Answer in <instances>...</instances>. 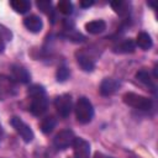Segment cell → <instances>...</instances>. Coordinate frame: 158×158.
I'll use <instances>...</instances> for the list:
<instances>
[{
	"instance_id": "cell-1",
	"label": "cell",
	"mask_w": 158,
	"mask_h": 158,
	"mask_svg": "<svg viewBox=\"0 0 158 158\" xmlns=\"http://www.w3.org/2000/svg\"><path fill=\"white\" fill-rule=\"evenodd\" d=\"M75 116L80 123H89L94 116V107L89 99L81 96L75 104Z\"/></svg>"
},
{
	"instance_id": "cell-2",
	"label": "cell",
	"mask_w": 158,
	"mask_h": 158,
	"mask_svg": "<svg viewBox=\"0 0 158 158\" xmlns=\"http://www.w3.org/2000/svg\"><path fill=\"white\" fill-rule=\"evenodd\" d=\"M122 100L126 105H128L131 107H135V109H138V110H142V111H148L152 107V100L151 99H148L146 96H142V95H138L136 93L123 94Z\"/></svg>"
},
{
	"instance_id": "cell-3",
	"label": "cell",
	"mask_w": 158,
	"mask_h": 158,
	"mask_svg": "<svg viewBox=\"0 0 158 158\" xmlns=\"http://www.w3.org/2000/svg\"><path fill=\"white\" fill-rule=\"evenodd\" d=\"M10 123H11V126L15 128V131L21 136V138L23 139V142L30 143V142L33 139V136H35V135H33V131H32L31 127H30L26 122H23L20 117L14 116V117L11 118Z\"/></svg>"
},
{
	"instance_id": "cell-4",
	"label": "cell",
	"mask_w": 158,
	"mask_h": 158,
	"mask_svg": "<svg viewBox=\"0 0 158 158\" xmlns=\"http://www.w3.org/2000/svg\"><path fill=\"white\" fill-rule=\"evenodd\" d=\"M54 105H56V109H57V112L59 114V116L68 117L72 112V109H73L72 96L69 94H62V95L56 98Z\"/></svg>"
},
{
	"instance_id": "cell-5",
	"label": "cell",
	"mask_w": 158,
	"mask_h": 158,
	"mask_svg": "<svg viewBox=\"0 0 158 158\" xmlns=\"http://www.w3.org/2000/svg\"><path fill=\"white\" fill-rule=\"evenodd\" d=\"M75 139V135L72 130H63L56 135L53 138V144L57 149H65L73 144Z\"/></svg>"
},
{
	"instance_id": "cell-6",
	"label": "cell",
	"mask_w": 158,
	"mask_h": 158,
	"mask_svg": "<svg viewBox=\"0 0 158 158\" xmlns=\"http://www.w3.org/2000/svg\"><path fill=\"white\" fill-rule=\"evenodd\" d=\"M72 146L75 158H90V144L84 138L75 137Z\"/></svg>"
},
{
	"instance_id": "cell-7",
	"label": "cell",
	"mask_w": 158,
	"mask_h": 158,
	"mask_svg": "<svg viewBox=\"0 0 158 158\" xmlns=\"http://www.w3.org/2000/svg\"><path fill=\"white\" fill-rule=\"evenodd\" d=\"M16 94V86L12 78L0 75V99L4 100Z\"/></svg>"
},
{
	"instance_id": "cell-8",
	"label": "cell",
	"mask_w": 158,
	"mask_h": 158,
	"mask_svg": "<svg viewBox=\"0 0 158 158\" xmlns=\"http://www.w3.org/2000/svg\"><path fill=\"white\" fill-rule=\"evenodd\" d=\"M31 105H30V111L32 112V115L35 116H41L42 114L46 112L47 106H48V100L46 98V95H40V96H35L31 98Z\"/></svg>"
},
{
	"instance_id": "cell-9",
	"label": "cell",
	"mask_w": 158,
	"mask_h": 158,
	"mask_svg": "<svg viewBox=\"0 0 158 158\" xmlns=\"http://www.w3.org/2000/svg\"><path fill=\"white\" fill-rule=\"evenodd\" d=\"M11 75L15 81L21 83V84H27L30 83V79H31L28 70L20 64H14L11 67Z\"/></svg>"
},
{
	"instance_id": "cell-10",
	"label": "cell",
	"mask_w": 158,
	"mask_h": 158,
	"mask_svg": "<svg viewBox=\"0 0 158 158\" xmlns=\"http://www.w3.org/2000/svg\"><path fill=\"white\" fill-rule=\"evenodd\" d=\"M120 88V83L114 78H105L100 84V94L104 96H110L115 94Z\"/></svg>"
},
{
	"instance_id": "cell-11",
	"label": "cell",
	"mask_w": 158,
	"mask_h": 158,
	"mask_svg": "<svg viewBox=\"0 0 158 158\" xmlns=\"http://www.w3.org/2000/svg\"><path fill=\"white\" fill-rule=\"evenodd\" d=\"M135 48H136L135 41L132 38H125V40L120 41L118 43H116L112 47V52L125 54V53H132V52H135Z\"/></svg>"
},
{
	"instance_id": "cell-12",
	"label": "cell",
	"mask_w": 158,
	"mask_h": 158,
	"mask_svg": "<svg viewBox=\"0 0 158 158\" xmlns=\"http://www.w3.org/2000/svg\"><path fill=\"white\" fill-rule=\"evenodd\" d=\"M23 25L32 33H38L43 27V22L41 20V17L37 15H31V16L26 17L23 20Z\"/></svg>"
},
{
	"instance_id": "cell-13",
	"label": "cell",
	"mask_w": 158,
	"mask_h": 158,
	"mask_svg": "<svg viewBox=\"0 0 158 158\" xmlns=\"http://www.w3.org/2000/svg\"><path fill=\"white\" fill-rule=\"evenodd\" d=\"M110 5H111V7L114 9V11H115L118 16L126 17V16H128L130 12H131V5H130L127 1H123V0H115V1H111Z\"/></svg>"
},
{
	"instance_id": "cell-14",
	"label": "cell",
	"mask_w": 158,
	"mask_h": 158,
	"mask_svg": "<svg viewBox=\"0 0 158 158\" xmlns=\"http://www.w3.org/2000/svg\"><path fill=\"white\" fill-rule=\"evenodd\" d=\"M77 60H78V64L80 65V68L85 72H91L94 70V67H95V63L94 60L85 53L83 52H79L77 53Z\"/></svg>"
},
{
	"instance_id": "cell-15",
	"label": "cell",
	"mask_w": 158,
	"mask_h": 158,
	"mask_svg": "<svg viewBox=\"0 0 158 158\" xmlns=\"http://www.w3.org/2000/svg\"><path fill=\"white\" fill-rule=\"evenodd\" d=\"M85 30L91 35H99L106 30V23L102 20H95L85 23Z\"/></svg>"
},
{
	"instance_id": "cell-16",
	"label": "cell",
	"mask_w": 158,
	"mask_h": 158,
	"mask_svg": "<svg viewBox=\"0 0 158 158\" xmlns=\"http://www.w3.org/2000/svg\"><path fill=\"white\" fill-rule=\"evenodd\" d=\"M139 48H142V49H144V51H147V49H149L151 47H152V44H153V42H152V38H151V36L147 33V32H139L138 35H137V38H136V42H135Z\"/></svg>"
},
{
	"instance_id": "cell-17",
	"label": "cell",
	"mask_w": 158,
	"mask_h": 158,
	"mask_svg": "<svg viewBox=\"0 0 158 158\" xmlns=\"http://www.w3.org/2000/svg\"><path fill=\"white\" fill-rule=\"evenodd\" d=\"M10 5L19 14H26L31 9V2L27 0H12L10 1Z\"/></svg>"
},
{
	"instance_id": "cell-18",
	"label": "cell",
	"mask_w": 158,
	"mask_h": 158,
	"mask_svg": "<svg viewBox=\"0 0 158 158\" xmlns=\"http://www.w3.org/2000/svg\"><path fill=\"white\" fill-rule=\"evenodd\" d=\"M56 123H57V121H56V118H54L53 116H47V117H44V118L42 120V122H41V130H42V132H43V133H49V132H52L53 128L56 127Z\"/></svg>"
},
{
	"instance_id": "cell-19",
	"label": "cell",
	"mask_w": 158,
	"mask_h": 158,
	"mask_svg": "<svg viewBox=\"0 0 158 158\" xmlns=\"http://www.w3.org/2000/svg\"><path fill=\"white\" fill-rule=\"evenodd\" d=\"M136 78L141 81V83H143L144 85H147V86H149L152 90H154V84H153V81H152V79H151V75H149V73L147 72V70H144V69H142V70H139V72H137L136 73Z\"/></svg>"
},
{
	"instance_id": "cell-20",
	"label": "cell",
	"mask_w": 158,
	"mask_h": 158,
	"mask_svg": "<svg viewBox=\"0 0 158 158\" xmlns=\"http://www.w3.org/2000/svg\"><path fill=\"white\" fill-rule=\"evenodd\" d=\"M59 12H62L63 15H70L73 12V4L69 0H60L57 5Z\"/></svg>"
},
{
	"instance_id": "cell-21",
	"label": "cell",
	"mask_w": 158,
	"mask_h": 158,
	"mask_svg": "<svg viewBox=\"0 0 158 158\" xmlns=\"http://www.w3.org/2000/svg\"><path fill=\"white\" fill-rule=\"evenodd\" d=\"M27 94L31 96V98H35V96H40V95H46V90L42 85H38V84H33L28 88L27 90Z\"/></svg>"
},
{
	"instance_id": "cell-22",
	"label": "cell",
	"mask_w": 158,
	"mask_h": 158,
	"mask_svg": "<svg viewBox=\"0 0 158 158\" xmlns=\"http://www.w3.org/2000/svg\"><path fill=\"white\" fill-rule=\"evenodd\" d=\"M36 5H37V7L42 12H44L47 15L52 14V2L51 1H48V0H40V1L36 2Z\"/></svg>"
},
{
	"instance_id": "cell-23",
	"label": "cell",
	"mask_w": 158,
	"mask_h": 158,
	"mask_svg": "<svg viewBox=\"0 0 158 158\" xmlns=\"http://www.w3.org/2000/svg\"><path fill=\"white\" fill-rule=\"evenodd\" d=\"M69 69L67 67H59L57 69V73H56V77H57V80L58 81H65L68 78H69Z\"/></svg>"
},
{
	"instance_id": "cell-24",
	"label": "cell",
	"mask_w": 158,
	"mask_h": 158,
	"mask_svg": "<svg viewBox=\"0 0 158 158\" xmlns=\"http://www.w3.org/2000/svg\"><path fill=\"white\" fill-rule=\"evenodd\" d=\"M65 37L69 38V40L73 41V42H83V41L85 40V37H84L81 33L75 32V31H69V33H67Z\"/></svg>"
},
{
	"instance_id": "cell-25",
	"label": "cell",
	"mask_w": 158,
	"mask_h": 158,
	"mask_svg": "<svg viewBox=\"0 0 158 158\" xmlns=\"http://www.w3.org/2000/svg\"><path fill=\"white\" fill-rule=\"evenodd\" d=\"M0 38L4 41H11V38H12L11 31L7 27H5L4 25H0Z\"/></svg>"
},
{
	"instance_id": "cell-26",
	"label": "cell",
	"mask_w": 158,
	"mask_h": 158,
	"mask_svg": "<svg viewBox=\"0 0 158 158\" xmlns=\"http://www.w3.org/2000/svg\"><path fill=\"white\" fill-rule=\"evenodd\" d=\"M93 4H94L93 0H83V1L79 2V5H80L81 7H89V6H91Z\"/></svg>"
},
{
	"instance_id": "cell-27",
	"label": "cell",
	"mask_w": 158,
	"mask_h": 158,
	"mask_svg": "<svg viewBox=\"0 0 158 158\" xmlns=\"http://www.w3.org/2000/svg\"><path fill=\"white\" fill-rule=\"evenodd\" d=\"M4 49H5V41L0 38V53H2Z\"/></svg>"
},
{
	"instance_id": "cell-28",
	"label": "cell",
	"mask_w": 158,
	"mask_h": 158,
	"mask_svg": "<svg viewBox=\"0 0 158 158\" xmlns=\"http://www.w3.org/2000/svg\"><path fill=\"white\" fill-rule=\"evenodd\" d=\"M95 158H107V157H104L101 153H98V152H96V153H95Z\"/></svg>"
},
{
	"instance_id": "cell-29",
	"label": "cell",
	"mask_w": 158,
	"mask_h": 158,
	"mask_svg": "<svg viewBox=\"0 0 158 158\" xmlns=\"http://www.w3.org/2000/svg\"><path fill=\"white\" fill-rule=\"evenodd\" d=\"M147 4H148V5H151V6H153V7H154V2H147Z\"/></svg>"
}]
</instances>
